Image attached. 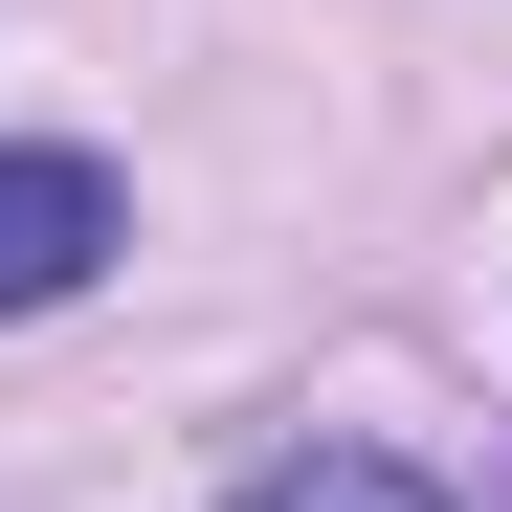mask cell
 Instances as JSON below:
<instances>
[{"instance_id": "obj_1", "label": "cell", "mask_w": 512, "mask_h": 512, "mask_svg": "<svg viewBox=\"0 0 512 512\" xmlns=\"http://www.w3.org/2000/svg\"><path fill=\"white\" fill-rule=\"evenodd\" d=\"M112 245H134L112 156H67V134H23V156H0V312H67Z\"/></svg>"}, {"instance_id": "obj_2", "label": "cell", "mask_w": 512, "mask_h": 512, "mask_svg": "<svg viewBox=\"0 0 512 512\" xmlns=\"http://www.w3.org/2000/svg\"><path fill=\"white\" fill-rule=\"evenodd\" d=\"M245 512H446L401 446H290V468H245Z\"/></svg>"}]
</instances>
